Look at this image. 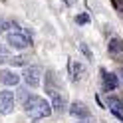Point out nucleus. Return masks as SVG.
<instances>
[{
	"label": "nucleus",
	"mask_w": 123,
	"mask_h": 123,
	"mask_svg": "<svg viewBox=\"0 0 123 123\" xmlns=\"http://www.w3.org/2000/svg\"><path fill=\"white\" fill-rule=\"evenodd\" d=\"M24 109L28 113V117L36 121V119H44V117H50V113H52V105L46 101L44 97L40 95H32L28 99V101L24 103Z\"/></svg>",
	"instance_id": "1"
},
{
	"label": "nucleus",
	"mask_w": 123,
	"mask_h": 123,
	"mask_svg": "<svg viewBox=\"0 0 123 123\" xmlns=\"http://www.w3.org/2000/svg\"><path fill=\"white\" fill-rule=\"evenodd\" d=\"M6 40H8V44L12 46V48H16V50H26L28 46H32L30 34L24 32L22 28H16V30H12V32H8Z\"/></svg>",
	"instance_id": "2"
},
{
	"label": "nucleus",
	"mask_w": 123,
	"mask_h": 123,
	"mask_svg": "<svg viewBox=\"0 0 123 123\" xmlns=\"http://www.w3.org/2000/svg\"><path fill=\"white\" fill-rule=\"evenodd\" d=\"M99 78H101V89H103V91L117 89V86H119V75H117V74H111V72H107L105 68H101Z\"/></svg>",
	"instance_id": "3"
},
{
	"label": "nucleus",
	"mask_w": 123,
	"mask_h": 123,
	"mask_svg": "<svg viewBox=\"0 0 123 123\" xmlns=\"http://www.w3.org/2000/svg\"><path fill=\"white\" fill-rule=\"evenodd\" d=\"M22 78H24L26 86L38 87V86H40V80H42V70L38 66H28L24 70V74H22Z\"/></svg>",
	"instance_id": "4"
},
{
	"label": "nucleus",
	"mask_w": 123,
	"mask_h": 123,
	"mask_svg": "<svg viewBox=\"0 0 123 123\" xmlns=\"http://www.w3.org/2000/svg\"><path fill=\"white\" fill-rule=\"evenodd\" d=\"M68 75H70V81L72 83H80L83 80V75H86V68H83L80 62L70 60V62H68Z\"/></svg>",
	"instance_id": "5"
},
{
	"label": "nucleus",
	"mask_w": 123,
	"mask_h": 123,
	"mask_svg": "<svg viewBox=\"0 0 123 123\" xmlns=\"http://www.w3.org/2000/svg\"><path fill=\"white\" fill-rule=\"evenodd\" d=\"M14 99H16V95H14L12 91H8V89H2V91H0V115L12 113V109H14Z\"/></svg>",
	"instance_id": "6"
},
{
	"label": "nucleus",
	"mask_w": 123,
	"mask_h": 123,
	"mask_svg": "<svg viewBox=\"0 0 123 123\" xmlns=\"http://www.w3.org/2000/svg\"><path fill=\"white\" fill-rule=\"evenodd\" d=\"M105 101H107L105 105L111 109V113H113L119 121H123V99H119L117 95H107Z\"/></svg>",
	"instance_id": "7"
},
{
	"label": "nucleus",
	"mask_w": 123,
	"mask_h": 123,
	"mask_svg": "<svg viewBox=\"0 0 123 123\" xmlns=\"http://www.w3.org/2000/svg\"><path fill=\"white\" fill-rule=\"evenodd\" d=\"M68 111H70L72 117H78V119H87L89 117V109H87V105H83L81 101H72L70 105H68Z\"/></svg>",
	"instance_id": "8"
},
{
	"label": "nucleus",
	"mask_w": 123,
	"mask_h": 123,
	"mask_svg": "<svg viewBox=\"0 0 123 123\" xmlns=\"http://www.w3.org/2000/svg\"><path fill=\"white\" fill-rule=\"evenodd\" d=\"M50 97H52V107H54V111H58V113H62L68 107V101H66V97L60 93V91H50Z\"/></svg>",
	"instance_id": "9"
},
{
	"label": "nucleus",
	"mask_w": 123,
	"mask_h": 123,
	"mask_svg": "<svg viewBox=\"0 0 123 123\" xmlns=\"http://www.w3.org/2000/svg\"><path fill=\"white\" fill-rule=\"evenodd\" d=\"M0 81H2L4 86H18L20 78L14 72H10V70H2L0 72Z\"/></svg>",
	"instance_id": "10"
},
{
	"label": "nucleus",
	"mask_w": 123,
	"mask_h": 123,
	"mask_svg": "<svg viewBox=\"0 0 123 123\" xmlns=\"http://www.w3.org/2000/svg\"><path fill=\"white\" fill-rule=\"evenodd\" d=\"M107 50H109V54H113V56H119V54H123V40L119 36H113L109 44H107Z\"/></svg>",
	"instance_id": "11"
},
{
	"label": "nucleus",
	"mask_w": 123,
	"mask_h": 123,
	"mask_svg": "<svg viewBox=\"0 0 123 123\" xmlns=\"http://www.w3.org/2000/svg\"><path fill=\"white\" fill-rule=\"evenodd\" d=\"M6 62H10V50L4 44H0V64H6Z\"/></svg>",
	"instance_id": "12"
},
{
	"label": "nucleus",
	"mask_w": 123,
	"mask_h": 123,
	"mask_svg": "<svg viewBox=\"0 0 123 123\" xmlns=\"http://www.w3.org/2000/svg\"><path fill=\"white\" fill-rule=\"evenodd\" d=\"M89 14H86V12H81V14H78L75 16V24L78 26H86V24H89Z\"/></svg>",
	"instance_id": "13"
},
{
	"label": "nucleus",
	"mask_w": 123,
	"mask_h": 123,
	"mask_svg": "<svg viewBox=\"0 0 123 123\" xmlns=\"http://www.w3.org/2000/svg\"><path fill=\"white\" fill-rule=\"evenodd\" d=\"M16 97L22 101V105H24V103H26V101H28V99L32 97V95H30V93H28V91H26L24 87H18V91H16Z\"/></svg>",
	"instance_id": "14"
},
{
	"label": "nucleus",
	"mask_w": 123,
	"mask_h": 123,
	"mask_svg": "<svg viewBox=\"0 0 123 123\" xmlns=\"http://www.w3.org/2000/svg\"><path fill=\"white\" fill-rule=\"evenodd\" d=\"M80 50L83 52V56H86L89 62L93 60V54H91V50H89V46H86V44H80Z\"/></svg>",
	"instance_id": "15"
},
{
	"label": "nucleus",
	"mask_w": 123,
	"mask_h": 123,
	"mask_svg": "<svg viewBox=\"0 0 123 123\" xmlns=\"http://www.w3.org/2000/svg\"><path fill=\"white\" fill-rule=\"evenodd\" d=\"M10 64H12V66H26V58H22V56L10 58Z\"/></svg>",
	"instance_id": "16"
},
{
	"label": "nucleus",
	"mask_w": 123,
	"mask_h": 123,
	"mask_svg": "<svg viewBox=\"0 0 123 123\" xmlns=\"http://www.w3.org/2000/svg\"><path fill=\"white\" fill-rule=\"evenodd\" d=\"M10 26H14V22H6V20H2V18H0V34H2V32H6V30H8Z\"/></svg>",
	"instance_id": "17"
},
{
	"label": "nucleus",
	"mask_w": 123,
	"mask_h": 123,
	"mask_svg": "<svg viewBox=\"0 0 123 123\" xmlns=\"http://www.w3.org/2000/svg\"><path fill=\"white\" fill-rule=\"evenodd\" d=\"M111 2L115 4V8H119V10H123V0H111Z\"/></svg>",
	"instance_id": "18"
},
{
	"label": "nucleus",
	"mask_w": 123,
	"mask_h": 123,
	"mask_svg": "<svg viewBox=\"0 0 123 123\" xmlns=\"http://www.w3.org/2000/svg\"><path fill=\"white\" fill-rule=\"evenodd\" d=\"M64 2H66V6H74V4H75V0H64Z\"/></svg>",
	"instance_id": "19"
},
{
	"label": "nucleus",
	"mask_w": 123,
	"mask_h": 123,
	"mask_svg": "<svg viewBox=\"0 0 123 123\" xmlns=\"http://www.w3.org/2000/svg\"><path fill=\"white\" fill-rule=\"evenodd\" d=\"M119 78H121V81H123V68H119Z\"/></svg>",
	"instance_id": "20"
},
{
	"label": "nucleus",
	"mask_w": 123,
	"mask_h": 123,
	"mask_svg": "<svg viewBox=\"0 0 123 123\" xmlns=\"http://www.w3.org/2000/svg\"><path fill=\"white\" fill-rule=\"evenodd\" d=\"M81 123H89V121H87V119H81Z\"/></svg>",
	"instance_id": "21"
}]
</instances>
